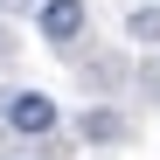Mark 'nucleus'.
<instances>
[{"mask_svg": "<svg viewBox=\"0 0 160 160\" xmlns=\"http://www.w3.org/2000/svg\"><path fill=\"white\" fill-rule=\"evenodd\" d=\"M7 125L21 132V139H49V132H56V98H42V91H14V98H7Z\"/></svg>", "mask_w": 160, "mask_h": 160, "instance_id": "1", "label": "nucleus"}, {"mask_svg": "<svg viewBox=\"0 0 160 160\" xmlns=\"http://www.w3.org/2000/svg\"><path fill=\"white\" fill-rule=\"evenodd\" d=\"M77 35H84V0H42V42L70 49Z\"/></svg>", "mask_w": 160, "mask_h": 160, "instance_id": "2", "label": "nucleus"}, {"mask_svg": "<svg viewBox=\"0 0 160 160\" xmlns=\"http://www.w3.org/2000/svg\"><path fill=\"white\" fill-rule=\"evenodd\" d=\"M84 139H98V146L125 139V118H118V112H84Z\"/></svg>", "mask_w": 160, "mask_h": 160, "instance_id": "3", "label": "nucleus"}, {"mask_svg": "<svg viewBox=\"0 0 160 160\" xmlns=\"http://www.w3.org/2000/svg\"><path fill=\"white\" fill-rule=\"evenodd\" d=\"M125 28H132V42H160V7H139Z\"/></svg>", "mask_w": 160, "mask_h": 160, "instance_id": "4", "label": "nucleus"}, {"mask_svg": "<svg viewBox=\"0 0 160 160\" xmlns=\"http://www.w3.org/2000/svg\"><path fill=\"white\" fill-rule=\"evenodd\" d=\"M0 7H7V0H0Z\"/></svg>", "mask_w": 160, "mask_h": 160, "instance_id": "5", "label": "nucleus"}]
</instances>
